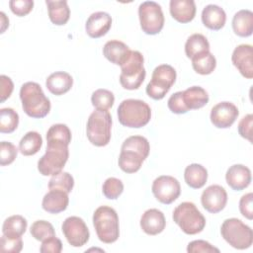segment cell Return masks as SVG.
Listing matches in <instances>:
<instances>
[{
  "mask_svg": "<svg viewBox=\"0 0 253 253\" xmlns=\"http://www.w3.org/2000/svg\"><path fill=\"white\" fill-rule=\"evenodd\" d=\"M176 70L169 64H160L152 72L151 80L146 86V94L153 100H161L176 81Z\"/></svg>",
  "mask_w": 253,
  "mask_h": 253,
  "instance_id": "9",
  "label": "cell"
},
{
  "mask_svg": "<svg viewBox=\"0 0 253 253\" xmlns=\"http://www.w3.org/2000/svg\"><path fill=\"white\" fill-rule=\"evenodd\" d=\"M45 4L48 10V17L52 24L56 26L65 25L70 18V9L67 1L46 0Z\"/></svg>",
  "mask_w": 253,
  "mask_h": 253,
  "instance_id": "26",
  "label": "cell"
},
{
  "mask_svg": "<svg viewBox=\"0 0 253 253\" xmlns=\"http://www.w3.org/2000/svg\"><path fill=\"white\" fill-rule=\"evenodd\" d=\"M112 116L109 111L95 110L88 118L86 134L88 140L95 146H106L111 140Z\"/></svg>",
  "mask_w": 253,
  "mask_h": 253,
  "instance_id": "5",
  "label": "cell"
},
{
  "mask_svg": "<svg viewBox=\"0 0 253 253\" xmlns=\"http://www.w3.org/2000/svg\"><path fill=\"white\" fill-rule=\"evenodd\" d=\"M208 51H210V42L204 35L193 34L187 39L185 53L190 59Z\"/></svg>",
  "mask_w": 253,
  "mask_h": 253,
  "instance_id": "28",
  "label": "cell"
},
{
  "mask_svg": "<svg viewBox=\"0 0 253 253\" xmlns=\"http://www.w3.org/2000/svg\"><path fill=\"white\" fill-rule=\"evenodd\" d=\"M231 61L240 74L247 78H253V47L250 44L237 45L231 55Z\"/></svg>",
  "mask_w": 253,
  "mask_h": 253,
  "instance_id": "15",
  "label": "cell"
},
{
  "mask_svg": "<svg viewBox=\"0 0 253 253\" xmlns=\"http://www.w3.org/2000/svg\"><path fill=\"white\" fill-rule=\"evenodd\" d=\"M74 187V179L68 172H59L53 175L48 182L49 190H59L70 193Z\"/></svg>",
  "mask_w": 253,
  "mask_h": 253,
  "instance_id": "37",
  "label": "cell"
},
{
  "mask_svg": "<svg viewBox=\"0 0 253 253\" xmlns=\"http://www.w3.org/2000/svg\"><path fill=\"white\" fill-rule=\"evenodd\" d=\"M71 142V130L64 124L52 125L46 132V143H61L69 145Z\"/></svg>",
  "mask_w": 253,
  "mask_h": 253,
  "instance_id": "33",
  "label": "cell"
},
{
  "mask_svg": "<svg viewBox=\"0 0 253 253\" xmlns=\"http://www.w3.org/2000/svg\"><path fill=\"white\" fill-rule=\"evenodd\" d=\"M73 85L72 76L65 71H56L51 73L45 80L47 90L56 96L67 93Z\"/></svg>",
  "mask_w": 253,
  "mask_h": 253,
  "instance_id": "23",
  "label": "cell"
},
{
  "mask_svg": "<svg viewBox=\"0 0 253 253\" xmlns=\"http://www.w3.org/2000/svg\"><path fill=\"white\" fill-rule=\"evenodd\" d=\"M20 99L24 112L31 118H44L50 111V101L37 82H26L21 86Z\"/></svg>",
  "mask_w": 253,
  "mask_h": 253,
  "instance_id": "1",
  "label": "cell"
},
{
  "mask_svg": "<svg viewBox=\"0 0 253 253\" xmlns=\"http://www.w3.org/2000/svg\"><path fill=\"white\" fill-rule=\"evenodd\" d=\"M144 159L132 151L127 150H121L120 156H119V167L126 173H135L137 172Z\"/></svg>",
  "mask_w": 253,
  "mask_h": 253,
  "instance_id": "32",
  "label": "cell"
},
{
  "mask_svg": "<svg viewBox=\"0 0 253 253\" xmlns=\"http://www.w3.org/2000/svg\"><path fill=\"white\" fill-rule=\"evenodd\" d=\"M140 28L146 35H157L164 26V15L161 6L154 1H144L138 7Z\"/></svg>",
  "mask_w": 253,
  "mask_h": 253,
  "instance_id": "10",
  "label": "cell"
},
{
  "mask_svg": "<svg viewBox=\"0 0 253 253\" xmlns=\"http://www.w3.org/2000/svg\"><path fill=\"white\" fill-rule=\"evenodd\" d=\"M18 154V148L10 141L0 143V165L6 166L14 162Z\"/></svg>",
  "mask_w": 253,
  "mask_h": 253,
  "instance_id": "40",
  "label": "cell"
},
{
  "mask_svg": "<svg viewBox=\"0 0 253 253\" xmlns=\"http://www.w3.org/2000/svg\"><path fill=\"white\" fill-rule=\"evenodd\" d=\"M170 14L177 22L186 24L196 16V4L193 0H171L169 4Z\"/></svg>",
  "mask_w": 253,
  "mask_h": 253,
  "instance_id": "19",
  "label": "cell"
},
{
  "mask_svg": "<svg viewBox=\"0 0 253 253\" xmlns=\"http://www.w3.org/2000/svg\"><path fill=\"white\" fill-rule=\"evenodd\" d=\"M27 219L20 215L14 214L7 217L2 225V233L7 237H21L27 229Z\"/></svg>",
  "mask_w": 253,
  "mask_h": 253,
  "instance_id": "29",
  "label": "cell"
},
{
  "mask_svg": "<svg viewBox=\"0 0 253 253\" xmlns=\"http://www.w3.org/2000/svg\"><path fill=\"white\" fill-rule=\"evenodd\" d=\"M184 179L190 188L201 189L207 183L208 170L201 164L192 163L185 168Z\"/></svg>",
  "mask_w": 253,
  "mask_h": 253,
  "instance_id": "27",
  "label": "cell"
},
{
  "mask_svg": "<svg viewBox=\"0 0 253 253\" xmlns=\"http://www.w3.org/2000/svg\"><path fill=\"white\" fill-rule=\"evenodd\" d=\"M93 225L100 241L111 244L120 236V224L117 211L108 206H101L93 213Z\"/></svg>",
  "mask_w": 253,
  "mask_h": 253,
  "instance_id": "3",
  "label": "cell"
},
{
  "mask_svg": "<svg viewBox=\"0 0 253 253\" xmlns=\"http://www.w3.org/2000/svg\"><path fill=\"white\" fill-rule=\"evenodd\" d=\"M102 192L107 199L116 200L124 192V184L120 179L110 177L105 180L102 187Z\"/></svg>",
  "mask_w": 253,
  "mask_h": 253,
  "instance_id": "39",
  "label": "cell"
},
{
  "mask_svg": "<svg viewBox=\"0 0 253 253\" xmlns=\"http://www.w3.org/2000/svg\"><path fill=\"white\" fill-rule=\"evenodd\" d=\"M121 150L135 152L145 160L149 154L150 145L148 140L144 136L131 135L123 142Z\"/></svg>",
  "mask_w": 253,
  "mask_h": 253,
  "instance_id": "31",
  "label": "cell"
},
{
  "mask_svg": "<svg viewBox=\"0 0 253 253\" xmlns=\"http://www.w3.org/2000/svg\"><path fill=\"white\" fill-rule=\"evenodd\" d=\"M68 156V145L46 143L45 153L38 161V170L43 176H53L62 171Z\"/></svg>",
  "mask_w": 253,
  "mask_h": 253,
  "instance_id": "8",
  "label": "cell"
},
{
  "mask_svg": "<svg viewBox=\"0 0 253 253\" xmlns=\"http://www.w3.org/2000/svg\"><path fill=\"white\" fill-rule=\"evenodd\" d=\"M225 180L232 190L242 191L251 183V171L243 164H234L227 169Z\"/></svg>",
  "mask_w": 253,
  "mask_h": 253,
  "instance_id": "17",
  "label": "cell"
},
{
  "mask_svg": "<svg viewBox=\"0 0 253 253\" xmlns=\"http://www.w3.org/2000/svg\"><path fill=\"white\" fill-rule=\"evenodd\" d=\"M187 252L189 253H211L219 252V249L212 246L210 242L206 240H194L191 241L187 246Z\"/></svg>",
  "mask_w": 253,
  "mask_h": 253,
  "instance_id": "43",
  "label": "cell"
},
{
  "mask_svg": "<svg viewBox=\"0 0 253 253\" xmlns=\"http://www.w3.org/2000/svg\"><path fill=\"white\" fill-rule=\"evenodd\" d=\"M239 115L237 107L227 101L214 105L211 110V122L217 128H228L236 121Z\"/></svg>",
  "mask_w": 253,
  "mask_h": 253,
  "instance_id": "13",
  "label": "cell"
},
{
  "mask_svg": "<svg viewBox=\"0 0 253 253\" xmlns=\"http://www.w3.org/2000/svg\"><path fill=\"white\" fill-rule=\"evenodd\" d=\"M68 204V193L59 190H49L42 198V207L49 213H59L67 209Z\"/></svg>",
  "mask_w": 253,
  "mask_h": 253,
  "instance_id": "20",
  "label": "cell"
},
{
  "mask_svg": "<svg viewBox=\"0 0 253 253\" xmlns=\"http://www.w3.org/2000/svg\"><path fill=\"white\" fill-rule=\"evenodd\" d=\"M0 84H1L0 102L3 103L11 96V94L14 90V84H13V81L11 80V78L6 75L0 76Z\"/></svg>",
  "mask_w": 253,
  "mask_h": 253,
  "instance_id": "48",
  "label": "cell"
},
{
  "mask_svg": "<svg viewBox=\"0 0 253 253\" xmlns=\"http://www.w3.org/2000/svg\"><path fill=\"white\" fill-rule=\"evenodd\" d=\"M61 229L67 242L73 247H81L89 240V229L85 221L79 216H68L65 218Z\"/></svg>",
  "mask_w": 253,
  "mask_h": 253,
  "instance_id": "12",
  "label": "cell"
},
{
  "mask_svg": "<svg viewBox=\"0 0 253 253\" xmlns=\"http://www.w3.org/2000/svg\"><path fill=\"white\" fill-rule=\"evenodd\" d=\"M112 27V17L107 12L99 11L91 14L86 21L85 30L90 38L98 39L105 36Z\"/></svg>",
  "mask_w": 253,
  "mask_h": 253,
  "instance_id": "16",
  "label": "cell"
},
{
  "mask_svg": "<svg viewBox=\"0 0 253 253\" xmlns=\"http://www.w3.org/2000/svg\"><path fill=\"white\" fill-rule=\"evenodd\" d=\"M169 110L174 114H186L189 112L187 107L184 104L183 98H182V91H178L170 96L167 102Z\"/></svg>",
  "mask_w": 253,
  "mask_h": 253,
  "instance_id": "44",
  "label": "cell"
},
{
  "mask_svg": "<svg viewBox=\"0 0 253 253\" xmlns=\"http://www.w3.org/2000/svg\"><path fill=\"white\" fill-rule=\"evenodd\" d=\"M166 225L164 213L157 209H149L140 217V227L148 235L161 233Z\"/></svg>",
  "mask_w": 253,
  "mask_h": 253,
  "instance_id": "18",
  "label": "cell"
},
{
  "mask_svg": "<svg viewBox=\"0 0 253 253\" xmlns=\"http://www.w3.org/2000/svg\"><path fill=\"white\" fill-rule=\"evenodd\" d=\"M19 125V115L12 108L0 110V131L2 133L13 132Z\"/></svg>",
  "mask_w": 253,
  "mask_h": 253,
  "instance_id": "35",
  "label": "cell"
},
{
  "mask_svg": "<svg viewBox=\"0 0 253 253\" xmlns=\"http://www.w3.org/2000/svg\"><path fill=\"white\" fill-rule=\"evenodd\" d=\"M91 103L96 110L108 111L115 103V96L113 92L107 89H97L92 93Z\"/></svg>",
  "mask_w": 253,
  "mask_h": 253,
  "instance_id": "36",
  "label": "cell"
},
{
  "mask_svg": "<svg viewBox=\"0 0 253 253\" xmlns=\"http://www.w3.org/2000/svg\"><path fill=\"white\" fill-rule=\"evenodd\" d=\"M252 126H253V115L248 114L244 116L238 124V133L248 141L252 142Z\"/></svg>",
  "mask_w": 253,
  "mask_h": 253,
  "instance_id": "45",
  "label": "cell"
},
{
  "mask_svg": "<svg viewBox=\"0 0 253 253\" xmlns=\"http://www.w3.org/2000/svg\"><path fill=\"white\" fill-rule=\"evenodd\" d=\"M202 22L208 29L218 31L225 25L226 14L221 7L209 4L202 11Z\"/></svg>",
  "mask_w": 253,
  "mask_h": 253,
  "instance_id": "21",
  "label": "cell"
},
{
  "mask_svg": "<svg viewBox=\"0 0 253 253\" xmlns=\"http://www.w3.org/2000/svg\"><path fill=\"white\" fill-rule=\"evenodd\" d=\"M182 98L189 111L201 109L209 103V94L201 86H192L182 91Z\"/></svg>",
  "mask_w": 253,
  "mask_h": 253,
  "instance_id": "24",
  "label": "cell"
},
{
  "mask_svg": "<svg viewBox=\"0 0 253 253\" xmlns=\"http://www.w3.org/2000/svg\"><path fill=\"white\" fill-rule=\"evenodd\" d=\"M23 249L22 237H7L2 235L0 239V251L19 253Z\"/></svg>",
  "mask_w": 253,
  "mask_h": 253,
  "instance_id": "41",
  "label": "cell"
},
{
  "mask_svg": "<svg viewBox=\"0 0 253 253\" xmlns=\"http://www.w3.org/2000/svg\"><path fill=\"white\" fill-rule=\"evenodd\" d=\"M222 238L233 248L244 250L253 243V231L242 220L231 217L225 219L220 226Z\"/></svg>",
  "mask_w": 253,
  "mask_h": 253,
  "instance_id": "6",
  "label": "cell"
},
{
  "mask_svg": "<svg viewBox=\"0 0 253 253\" xmlns=\"http://www.w3.org/2000/svg\"><path fill=\"white\" fill-rule=\"evenodd\" d=\"M253 194L247 193L243 195L239 201V211L241 214L247 219L251 220L253 218V210H252Z\"/></svg>",
  "mask_w": 253,
  "mask_h": 253,
  "instance_id": "47",
  "label": "cell"
},
{
  "mask_svg": "<svg viewBox=\"0 0 253 253\" xmlns=\"http://www.w3.org/2000/svg\"><path fill=\"white\" fill-rule=\"evenodd\" d=\"M42 145V137L38 131H28L19 142V151L25 156L38 153Z\"/></svg>",
  "mask_w": 253,
  "mask_h": 253,
  "instance_id": "30",
  "label": "cell"
},
{
  "mask_svg": "<svg viewBox=\"0 0 253 253\" xmlns=\"http://www.w3.org/2000/svg\"><path fill=\"white\" fill-rule=\"evenodd\" d=\"M62 250V243L55 235L51 236L43 241L40 247L42 253H60Z\"/></svg>",
  "mask_w": 253,
  "mask_h": 253,
  "instance_id": "46",
  "label": "cell"
},
{
  "mask_svg": "<svg viewBox=\"0 0 253 253\" xmlns=\"http://www.w3.org/2000/svg\"><path fill=\"white\" fill-rule=\"evenodd\" d=\"M173 220L181 230L189 235L203 231L206 226V218L192 202H183L173 211Z\"/></svg>",
  "mask_w": 253,
  "mask_h": 253,
  "instance_id": "4",
  "label": "cell"
},
{
  "mask_svg": "<svg viewBox=\"0 0 253 253\" xmlns=\"http://www.w3.org/2000/svg\"><path fill=\"white\" fill-rule=\"evenodd\" d=\"M32 236L39 241H43L51 236L55 235L54 228L52 224L46 220H37L35 221L30 228Z\"/></svg>",
  "mask_w": 253,
  "mask_h": 253,
  "instance_id": "38",
  "label": "cell"
},
{
  "mask_svg": "<svg viewBox=\"0 0 253 253\" xmlns=\"http://www.w3.org/2000/svg\"><path fill=\"white\" fill-rule=\"evenodd\" d=\"M151 190L156 200L164 205L172 204L181 194L179 181L169 175H161L157 177L152 183Z\"/></svg>",
  "mask_w": 253,
  "mask_h": 253,
  "instance_id": "11",
  "label": "cell"
},
{
  "mask_svg": "<svg viewBox=\"0 0 253 253\" xmlns=\"http://www.w3.org/2000/svg\"><path fill=\"white\" fill-rule=\"evenodd\" d=\"M121 125L139 128L146 126L151 119V109L147 103L138 99H126L121 102L117 110Z\"/></svg>",
  "mask_w": 253,
  "mask_h": 253,
  "instance_id": "2",
  "label": "cell"
},
{
  "mask_svg": "<svg viewBox=\"0 0 253 253\" xmlns=\"http://www.w3.org/2000/svg\"><path fill=\"white\" fill-rule=\"evenodd\" d=\"M201 203L207 211L211 213H217L226 206L227 193L220 185H211L203 191Z\"/></svg>",
  "mask_w": 253,
  "mask_h": 253,
  "instance_id": "14",
  "label": "cell"
},
{
  "mask_svg": "<svg viewBox=\"0 0 253 253\" xmlns=\"http://www.w3.org/2000/svg\"><path fill=\"white\" fill-rule=\"evenodd\" d=\"M131 49L123 42L112 40L105 43L103 47L104 56L116 65H122L128 57Z\"/></svg>",
  "mask_w": 253,
  "mask_h": 253,
  "instance_id": "22",
  "label": "cell"
},
{
  "mask_svg": "<svg viewBox=\"0 0 253 253\" xmlns=\"http://www.w3.org/2000/svg\"><path fill=\"white\" fill-rule=\"evenodd\" d=\"M0 19H1V34L4 33L5 29L9 26V19L6 17L4 12H0Z\"/></svg>",
  "mask_w": 253,
  "mask_h": 253,
  "instance_id": "49",
  "label": "cell"
},
{
  "mask_svg": "<svg viewBox=\"0 0 253 253\" xmlns=\"http://www.w3.org/2000/svg\"><path fill=\"white\" fill-rule=\"evenodd\" d=\"M11 11L18 17H24L28 15L34 7L33 0H11L9 1Z\"/></svg>",
  "mask_w": 253,
  "mask_h": 253,
  "instance_id": "42",
  "label": "cell"
},
{
  "mask_svg": "<svg viewBox=\"0 0 253 253\" xmlns=\"http://www.w3.org/2000/svg\"><path fill=\"white\" fill-rule=\"evenodd\" d=\"M144 58L138 50H131L127 59L121 65L120 83L126 90H136L143 83L146 75L143 67Z\"/></svg>",
  "mask_w": 253,
  "mask_h": 253,
  "instance_id": "7",
  "label": "cell"
},
{
  "mask_svg": "<svg viewBox=\"0 0 253 253\" xmlns=\"http://www.w3.org/2000/svg\"><path fill=\"white\" fill-rule=\"evenodd\" d=\"M191 60L194 70L201 75L211 74L216 66V59L211 51L195 56Z\"/></svg>",
  "mask_w": 253,
  "mask_h": 253,
  "instance_id": "34",
  "label": "cell"
},
{
  "mask_svg": "<svg viewBox=\"0 0 253 253\" xmlns=\"http://www.w3.org/2000/svg\"><path fill=\"white\" fill-rule=\"evenodd\" d=\"M232 29L235 35L247 38L253 32V13L250 10L242 9L236 12L232 18Z\"/></svg>",
  "mask_w": 253,
  "mask_h": 253,
  "instance_id": "25",
  "label": "cell"
}]
</instances>
